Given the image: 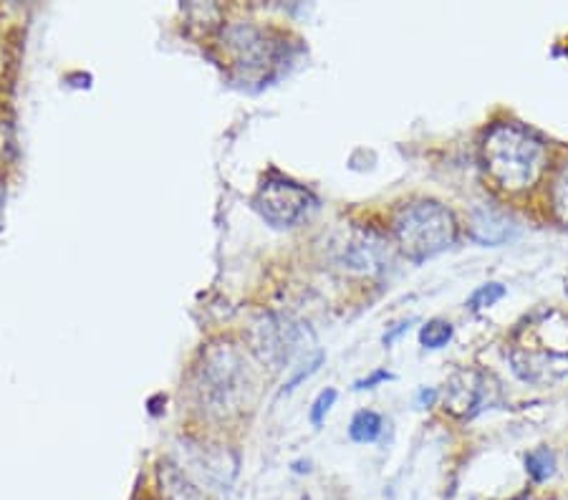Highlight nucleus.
<instances>
[{"label":"nucleus","mask_w":568,"mask_h":500,"mask_svg":"<svg viewBox=\"0 0 568 500\" xmlns=\"http://www.w3.org/2000/svg\"><path fill=\"white\" fill-rule=\"evenodd\" d=\"M192 392L197 407L210 417L243 412L255 392V377L243 349L233 341H217L203 349L192 375Z\"/></svg>","instance_id":"1"},{"label":"nucleus","mask_w":568,"mask_h":500,"mask_svg":"<svg viewBox=\"0 0 568 500\" xmlns=\"http://www.w3.org/2000/svg\"><path fill=\"white\" fill-rule=\"evenodd\" d=\"M485 170L510 193L534 187L546 167V144L518 124H496L483 142Z\"/></svg>","instance_id":"2"},{"label":"nucleus","mask_w":568,"mask_h":500,"mask_svg":"<svg viewBox=\"0 0 568 500\" xmlns=\"http://www.w3.org/2000/svg\"><path fill=\"white\" fill-rule=\"evenodd\" d=\"M457 238L453 213L435 200H415L394 217V241L412 263H425L450 248Z\"/></svg>","instance_id":"3"},{"label":"nucleus","mask_w":568,"mask_h":500,"mask_svg":"<svg viewBox=\"0 0 568 500\" xmlns=\"http://www.w3.org/2000/svg\"><path fill=\"white\" fill-rule=\"evenodd\" d=\"M311 347H314V334L293 316L265 314L253 329V349L271 369H288Z\"/></svg>","instance_id":"4"},{"label":"nucleus","mask_w":568,"mask_h":500,"mask_svg":"<svg viewBox=\"0 0 568 500\" xmlns=\"http://www.w3.org/2000/svg\"><path fill=\"white\" fill-rule=\"evenodd\" d=\"M255 211L273 227H293L306 221L316 207V197L304 185L286 177H268L261 182L253 197Z\"/></svg>","instance_id":"5"},{"label":"nucleus","mask_w":568,"mask_h":500,"mask_svg":"<svg viewBox=\"0 0 568 500\" xmlns=\"http://www.w3.org/2000/svg\"><path fill=\"white\" fill-rule=\"evenodd\" d=\"M180 452L182 458L175 462V466L185 472V476L200 490H203V493H207V490L231 488L237 472V462L231 452L210 448V445H203V442H192V440L182 442Z\"/></svg>","instance_id":"6"},{"label":"nucleus","mask_w":568,"mask_h":500,"mask_svg":"<svg viewBox=\"0 0 568 500\" xmlns=\"http://www.w3.org/2000/svg\"><path fill=\"white\" fill-rule=\"evenodd\" d=\"M334 261L344 271L377 276L384 268H389L392 251L384 235L372 227H352L334 243Z\"/></svg>","instance_id":"7"},{"label":"nucleus","mask_w":568,"mask_h":500,"mask_svg":"<svg viewBox=\"0 0 568 500\" xmlns=\"http://www.w3.org/2000/svg\"><path fill=\"white\" fill-rule=\"evenodd\" d=\"M227 43L235 51L237 63L245 69H265L276 61V45L261 29L251 23H237L227 31Z\"/></svg>","instance_id":"8"},{"label":"nucleus","mask_w":568,"mask_h":500,"mask_svg":"<svg viewBox=\"0 0 568 500\" xmlns=\"http://www.w3.org/2000/svg\"><path fill=\"white\" fill-rule=\"evenodd\" d=\"M470 233L480 245L498 248V245H506L516 238L518 225L508 213H503L500 207L480 205L475 207L470 215Z\"/></svg>","instance_id":"9"},{"label":"nucleus","mask_w":568,"mask_h":500,"mask_svg":"<svg viewBox=\"0 0 568 500\" xmlns=\"http://www.w3.org/2000/svg\"><path fill=\"white\" fill-rule=\"evenodd\" d=\"M510 361H513V369H516V375L526 381L558 379L568 375V354H548L546 359V357H530V354L513 351Z\"/></svg>","instance_id":"10"},{"label":"nucleus","mask_w":568,"mask_h":500,"mask_svg":"<svg viewBox=\"0 0 568 500\" xmlns=\"http://www.w3.org/2000/svg\"><path fill=\"white\" fill-rule=\"evenodd\" d=\"M457 381H463V385L453 387L450 409L463 417H473L483 405V395H485L483 377L475 375V371H465V375L457 377Z\"/></svg>","instance_id":"11"},{"label":"nucleus","mask_w":568,"mask_h":500,"mask_svg":"<svg viewBox=\"0 0 568 500\" xmlns=\"http://www.w3.org/2000/svg\"><path fill=\"white\" fill-rule=\"evenodd\" d=\"M384 432V420L379 412H374V409H362V412H356L349 422V438L354 442H362V445H369V442H377Z\"/></svg>","instance_id":"12"},{"label":"nucleus","mask_w":568,"mask_h":500,"mask_svg":"<svg viewBox=\"0 0 568 500\" xmlns=\"http://www.w3.org/2000/svg\"><path fill=\"white\" fill-rule=\"evenodd\" d=\"M556 468H558L556 452L551 448H546V445L526 452V472L534 483H546L548 478L556 476Z\"/></svg>","instance_id":"13"},{"label":"nucleus","mask_w":568,"mask_h":500,"mask_svg":"<svg viewBox=\"0 0 568 500\" xmlns=\"http://www.w3.org/2000/svg\"><path fill=\"white\" fill-rule=\"evenodd\" d=\"M453 324L445 322V318H433V322H427L423 329H419V344H423L425 349H443L450 344L453 339Z\"/></svg>","instance_id":"14"},{"label":"nucleus","mask_w":568,"mask_h":500,"mask_svg":"<svg viewBox=\"0 0 568 500\" xmlns=\"http://www.w3.org/2000/svg\"><path fill=\"white\" fill-rule=\"evenodd\" d=\"M506 286L498 284V280H490V284H483L473 290L470 298H467V308H470L473 314L485 312V308L496 306L500 298H506Z\"/></svg>","instance_id":"15"},{"label":"nucleus","mask_w":568,"mask_h":500,"mask_svg":"<svg viewBox=\"0 0 568 500\" xmlns=\"http://www.w3.org/2000/svg\"><path fill=\"white\" fill-rule=\"evenodd\" d=\"M551 205H554V215L558 217V223L568 225V160L564 162L561 170H558L554 177Z\"/></svg>","instance_id":"16"},{"label":"nucleus","mask_w":568,"mask_h":500,"mask_svg":"<svg viewBox=\"0 0 568 500\" xmlns=\"http://www.w3.org/2000/svg\"><path fill=\"white\" fill-rule=\"evenodd\" d=\"M336 397H338V392L336 389H324V392H321L316 399H314V407H311V425L314 427H321L324 425V420H326V415L332 412V407H334V402H336Z\"/></svg>","instance_id":"17"},{"label":"nucleus","mask_w":568,"mask_h":500,"mask_svg":"<svg viewBox=\"0 0 568 500\" xmlns=\"http://www.w3.org/2000/svg\"><path fill=\"white\" fill-rule=\"evenodd\" d=\"M321 364H324V351H316L314 357H311L306 364H301V367H304V369H298L296 375H293V377L288 379V385H286V392H291V389H296V387L301 385V381L308 379L311 375H316Z\"/></svg>","instance_id":"18"},{"label":"nucleus","mask_w":568,"mask_h":500,"mask_svg":"<svg viewBox=\"0 0 568 500\" xmlns=\"http://www.w3.org/2000/svg\"><path fill=\"white\" fill-rule=\"evenodd\" d=\"M392 379H394L392 371H387V369H377V371H372L369 377H364V379L356 381L354 389H374L377 385H382V381H392Z\"/></svg>","instance_id":"19"},{"label":"nucleus","mask_w":568,"mask_h":500,"mask_svg":"<svg viewBox=\"0 0 568 500\" xmlns=\"http://www.w3.org/2000/svg\"><path fill=\"white\" fill-rule=\"evenodd\" d=\"M412 324H415V318H407V322H399V324H394L392 329H389L387 334H384V339H382V341H384V347H392V344L397 341L402 334H407V331H409V326H412Z\"/></svg>","instance_id":"20"},{"label":"nucleus","mask_w":568,"mask_h":500,"mask_svg":"<svg viewBox=\"0 0 568 500\" xmlns=\"http://www.w3.org/2000/svg\"><path fill=\"white\" fill-rule=\"evenodd\" d=\"M417 399H419V405H423V407H433L435 399H437V392H435V389H423Z\"/></svg>","instance_id":"21"},{"label":"nucleus","mask_w":568,"mask_h":500,"mask_svg":"<svg viewBox=\"0 0 568 500\" xmlns=\"http://www.w3.org/2000/svg\"><path fill=\"white\" fill-rule=\"evenodd\" d=\"M566 294H568V280H566Z\"/></svg>","instance_id":"22"}]
</instances>
